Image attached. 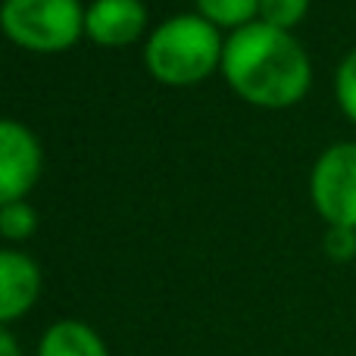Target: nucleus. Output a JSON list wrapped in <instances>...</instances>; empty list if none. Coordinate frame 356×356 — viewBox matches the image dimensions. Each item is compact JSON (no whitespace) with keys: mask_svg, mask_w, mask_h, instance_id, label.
I'll return each instance as SVG.
<instances>
[{"mask_svg":"<svg viewBox=\"0 0 356 356\" xmlns=\"http://www.w3.org/2000/svg\"><path fill=\"white\" fill-rule=\"evenodd\" d=\"M228 85L257 106H291L307 94L313 69L297 38L269 22H247L222 47Z\"/></svg>","mask_w":356,"mask_h":356,"instance_id":"nucleus-1","label":"nucleus"},{"mask_svg":"<svg viewBox=\"0 0 356 356\" xmlns=\"http://www.w3.org/2000/svg\"><path fill=\"white\" fill-rule=\"evenodd\" d=\"M219 31L209 19L203 16H172L150 35L147 47H144V60L147 69L166 85H191V81L207 79L222 63Z\"/></svg>","mask_w":356,"mask_h":356,"instance_id":"nucleus-2","label":"nucleus"},{"mask_svg":"<svg viewBox=\"0 0 356 356\" xmlns=\"http://www.w3.org/2000/svg\"><path fill=\"white\" fill-rule=\"evenodd\" d=\"M0 29L19 47L56 54L85 31V10L79 0H3Z\"/></svg>","mask_w":356,"mask_h":356,"instance_id":"nucleus-3","label":"nucleus"},{"mask_svg":"<svg viewBox=\"0 0 356 356\" xmlns=\"http://www.w3.org/2000/svg\"><path fill=\"white\" fill-rule=\"evenodd\" d=\"M309 194L328 225L356 228V144H332L316 160Z\"/></svg>","mask_w":356,"mask_h":356,"instance_id":"nucleus-4","label":"nucleus"},{"mask_svg":"<svg viewBox=\"0 0 356 356\" xmlns=\"http://www.w3.org/2000/svg\"><path fill=\"white\" fill-rule=\"evenodd\" d=\"M41 175V144L25 125L0 119V207L25 200Z\"/></svg>","mask_w":356,"mask_h":356,"instance_id":"nucleus-5","label":"nucleus"},{"mask_svg":"<svg viewBox=\"0 0 356 356\" xmlns=\"http://www.w3.org/2000/svg\"><path fill=\"white\" fill-rule=\"evenodd\" d=\"M41 294V269L22 250H0V325L25 316Z\"/></svg>","mask_w":356,"mask_h":356,"instance_id":"nucleus-6","label":"nucleus"},{"mask_svg":"<svg viewBox=\"0 0 356 356\" xmlns=\"http://www.w3.org/2000/svg\"><path fill=\"white\" fill-rule=\"evenodd\" d=\"M147 22V6L141 0H94L85 10V31L104 47L135 41Z\"/></svg>","mask_w":356,"mask_h":356,"instance_id":"nucleus-7","label":"nucleus"},{"mask_svg":"<svg viewBox=\"0 0 356 356\" xmlns=\"http://www.w3.org/2000/svg\"><path fill=\"white\" fill-rule=\"evenodd\" d=\"M38 356H110L106 344L91 325L79 319H63L44 332Z\"/></svg>","mask_w":356,"mask_h":356,"instance_id":"nucleus-8","label":"nucleus"},{"mask_svg":"<svg viewBox=\"0 0 356 356\" xmlns=\"http://www.w3.org/2000/svg\"><path fill=\"white\" fill-rule=\"evenodd\" d=\"M197 6L213 25H232V29L247 25L259 13V0H197Z\"/></svg>","mask_w":356,"mask_h":356,"instance_id":"nucleus-9","label":"nucleus"},{"mask_svg":"<svg viewBox=\"0 0 356 356\" xmlns=\"http://www.w3.org/2000/svg\"><path fill=\"white\" fill-rule=\"evenodd\" d=\"M38 228V213L31 203L25 200H13L6 207H0V234L10 241H22L29 238Z\"/></svg>","mask_w":356,"mask_h":356,"instance_id":"nucleus-10","label":"nucleus"},{"mask_svg":"<svg viewBox=\"0 0 356 356\" xmlns=\"http://www.w3.org/2000/svg\"><path fill=\"white\" fill-rule=\"evenodd\" d=\"M309 0H259V16L263 22L275 25V29L291 31L303 19Z\"/></svg>","mask_w":356,"mask_h":356,"instance_id":"nucleus-11","label":"nucleus"},{"mask_svg":"<svg viewBox=\"0 0 356 356\" xmlns=\"http://www.w3.org/2000/svg\"><path fill=\"white\" fill-rule=\"evenodd\" d=\"M334 91H338V104L347 113V119L356 122V50L344 56V63L338 66L334 75Z\"/></svg>","mask_w":356,"mask_h":356,"instance_id":"nucleus-12","label":"nucleus"},{"mask_svg":"<svg viewBox=\"0 0 356 356\" xmlns=\"http://www.w3.org/2000/svg\"><path fill=\"white\" fill-rule=\"evenodd\" d=\"M325 253L338 263H347V259L356 257V228L347 225H328L325 232Z\"/></svg>","mask_w":356,"mask_h":356,"instance_id":"nucleus-13","label":"nucleus"},{"mask_svg":"<svg viewBox=\"0 0 356 356\" xmlns=\"http://www.w3.org/2000/svg\"><path fill=\"white\" fill-rule=\"evenodd\" d=\"M0 356H19V344L6 325H0Z\"/></svg>","mask_w":356,"mask_h":356,"instance_id":"nucleus-14","label":"nucleus"}]
</instances>
